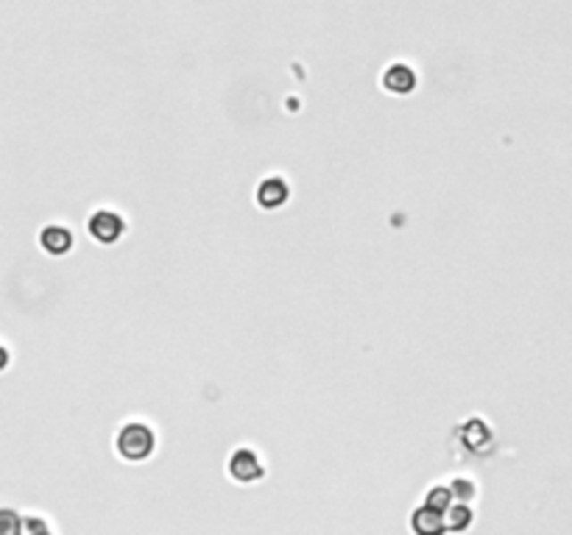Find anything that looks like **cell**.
<instances>
[{
	"label": "cell",
	"instance_id": "5b68a950",
	"mask_svg": "<svg viewBox=\"0 0 572 535\" xmlns=\"http://www.w3.org/2000/svg\"><path fill=\"white\" fill-rule=\"evenodd\" d=\"M410 527H414V532L419 535H439L447 530V522H444V514L439 507H433V505H419L414 510V519H410Z\"/></svg>",
	"mask_w": 572,
	"mask_h": 535
},
{
	"label": "cell",
	"instance_id": "8fae6325",
	"mask_svg": "<svg viewBox=\"0 0 572 535\" xmlns=\"http://www.w3.org/2000/svg\"><path fill=\"white\" fill-rule=\"evenodd\" d=\"M4 532H14L17 530V524H14V510H4Z\"/></svg>",
	"mask_w": 572,
	"mask_h": 535
},
{
	"label": "cell",
	"instance_id": "30bf717a",
	"mask_svg": "<svg viewBox=\"0 0 572 535\" xmlns=\"http://www.w3.org/2000/svg\"><path fill=\"white\" fill-rule=\"evenodd\" d=\"M450 485H452V494H455L458 502H469V499L475 497V482H472V480L458 477V480H452Z\"/></svg>",
	"mask_w": 572,
	"mask_h": 535
},
{
	"label": "cell",
	"instance_id": "8992f818",
	"mask_svg": "<svg viewBox=\"0 0 572 535\" xmlns=\"http://www.w3.org/2000/svg\"><path fill=\"white\" fill-rule=\"evenodd\" d=\"M39 246L48 254H54V257H62V254H67L73 248V231L67 226H59V223L45 226L42 235H39Z\"/></svg>",
	"mask_w": 572,
	"mask_h": 535
},
{
	"label": "cell",
	"instance_id": "9c48e42d",
	"mask_svg": "<svg viewBox=\"0 0 572 535\" xmlns=\"http://www.w3.org/2000/svg\"><path fill=\"white\" fill-rule=\"evenodd\" d=\"M425 502H427V505H433V507H439L442 514H447V510H450V505L455 502L452 485H433Z\"/></svg>",
	"mask_w": 572,
	"mask_h": 535
},
{
	"label": "cell",
	"instance_id": "3957f363",
	"mask_svg": "<svg viewBox=\"0 0 572 535\" xmlns=\"http://www.w3.org/2000/svg\"><path fill=\"white\" fill-rule=\"evenodd\" d=\"M229 474H232V480L248 485V482L263 480V477H265V469H263V463H260V457H257L255 452L246 449V447H240V449L232 452V457H229Z\"/></svg>",
	"mask_w": 572,
	"mask_h": 535
},
{
	"label": "cell",
	"instance_id": "52a82bcc",
	"mask_svg": "<svg viewBox=\"0 0 572 535\" xmlns=\"http://www.w3.org/2000/svg\"><path fill=\"white\" fill-rule=\"evenodd\" d=\"M288 196H290V188H288V181L282 176H271V179H265L260 188H257V201H260L263 209H280V206H285Z\"/></svg>",
	"mask_w": 572,
	"mask_h": 535
},
{
	"label": "cell",
	"instance_id": "7a4b0ae2",
	"mask_svg": "<svg viewBox=\"0 0 572 535\" xmlns=\"http://www.w3.org/2000/svg\"><path fill=\"white\" fill-rule=\"evenodd\" d=\"M87 229H89V235H93L96 243L112 246V243H118V240L123 238L126 221H123L118 213H112V209H98V213L89 215Z\"/></svg>",
	"mask_w": 572,
	"mask_h": 535
},
{
	"label": "cell",
	"instance_id": "277c9868",
	"mask_svg": "<svg viewBox=\"0 0 572 535\" xmlns=\"http://www.w3.org/2000/svg\"><path fill=\"white\" fill-rule=\"evenodd\" d=\"M383 87L391 92V96H408V92H414L416 89V73H414V67L410 64H391L383 73Z\"/></svg>",
	"mask_w": 572,
	"mask_h": 535
},
{
	"label": "cell",
	"instance_id": "ba28073f",
	"mask_svg": "<svg viewBox=\"0 0 572 535\" xmlns=\"http://www.w3.org/2000/svg\"><path fill=\"white\" fill-rule=\"evenodd\" d=\"M472 507L467 505V502H452L450 505V510L444 514V522H447V530H452V532H461V530H469V524H472Z\"/></svg>",
	"mask_w": 572,
	"mask_h": 535
},
{
	"label": "cell",
	"instance_id": "6da1fadb",
	"mask_svg": "<svg viewBox=\"0 0 572 535\" xmlns=\"http://www.w3.org/2000/svg\"><path fill=\"white\" fill-rule=\"evenodd\" d=\"M114 449H118V455L123 460H129V463H143L156 449V435L143 422L123 424L121 432H118V438H114Z\"/></svg>",
	"mask_w": 572,
	"mask_h": 535
}]
</instances>
